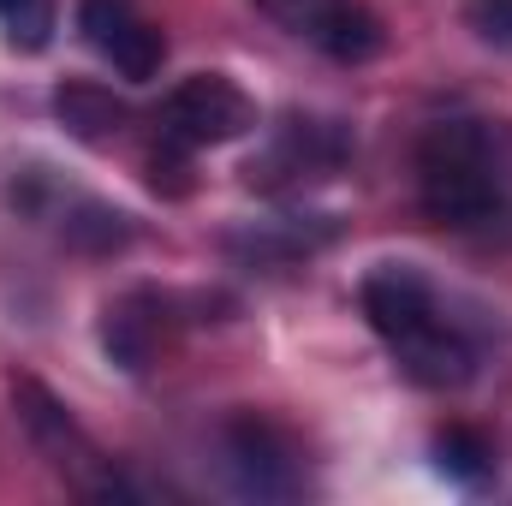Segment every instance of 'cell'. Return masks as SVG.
<instances>
[{"instance_id": "9c48e42d", "label": "cell", "mask_w": 512, "mask_h": 506, "mask_svg": "<svg viewBox=\"0 0 512 506\" xmlns=\"http://www.w3.org/2000/svg\"><path fill=\"white\" fill-rule=\"evenodd\" d=\"M54 114H60V126L72 131L78 143H96V149L114 143L131 126V108L114 90H102V84H60L54 90Z\"/></svg>"}, {"instance_id": "ba28073f", "label": "cell", "mask_w": 512, "mask_h": 506, "mask_svg": "<svg viewBox=\"0 0 512 506\" xmlns=\"http://www.w3.org/2000/svg\"><path fill=\"white\" fill-rule=\"evenodd\" d=\"M12 399H18V417H24V429L36 435V447H42L84 495H96V477H90V471H102V459H96L90 441L78 435V423L66 417V405H60L48 387H36V381H12Z\"/></svg>"}, {"instance_id": "52a82bcc", "label": "cell", "mask_w": 512, "mask_h": 506, "mask_svg": "<svg viewBox=\"0 0 512 506\" xmlns=\"http://www.w3.org/2000/svg\"><path fill=\"white\" fill-rule=\"evenodd\" d=\"M340 161H346V131L334 120H286L245 173L262 191H280V185H298V179H322Z\"/></svg>"}, {"instance_id": "8992f818", "label": "cell", "mask_w": 512, "mask_h": 506, "mask_svg": "<svg viewBox=\"0 0 512 506\" xmlns=\"http://www.w3.org/2000/svg\"><path fill=\"white\" fill-rule=\"evenodd\" d=\"M268 18H280L286 30L310 36L328 60H370L382 54V18L364 6V0H256Z\"/></svg>"}, {"instance_id": "9a60e30c", "label": "cell", "mask_w": 512, "mask_h": 506, "mask_svg": "<svg viewBox=\"0 0 512 506\" xmlns=\"http://www.w3.org/2000/svg\"><path fill=\"white\" fill-rule=\"evenodd\" d=\"M465 18L489 48H512V0H471Z\"/></svg>"}, {"instance_id": "7a4b0ae2", "label": "cell", "mask_w": 512, "mask_h": 506, "mask_svg": "<svg viewBox=\"0 0 512 506\" xmlns=\"http://www.w3.org/2000/svg\"><path fill=\"white\" fill-rule=\"evenodd\" d=\"M417 197L435 227H483L507 209V143L483 120H441L417 143Z\"/></svg>"}, {"instance_id": "8fae6325", "label": "cell", "mask_w": 512, "mask_h": 506, "mask_svg": "<svg viewBox=\"0 0 512 506\" xmlns=\"http://www.w3.org/2000/svg\"><path fill=\"white\" fill-rule=\"evenodd\" d=\"M435 465H441L453 483H465V489H483V483L495 477V441H489L483 429L447 423V429L435 435Z\"/></svg>"}, {"instance_id": "3957f363", "label": "cell", "mask_w": 512, "mask_h": 506, "mask_svg": "<svg viewBox=\"0 0 512 506\" xmlns=\"http://www.w3.org/2000/svg\"><path fill=\"white\" fill-rule=\"evenodd\" d=\"M221 477L245 501H292L304 489V453L280 423L239 411L221 423Z\"/></svg>"}, {"instance_id": "7c38bea8", "label": "cell", "mask_w": 512, "mask_h": 506, "mask_svg": "<svg viewBox=\"0 0 512 506\" xmlns=\"http://www.w3.org/2000/svg\"><path fill=\"white\" fill-rule=\"evenodd\" d=\"M0 24H6V36H12V48L36 54V48H48L54 0H0Z\"/></svg>"}, {"instance_id": "5bb4252c", "label": "cell", "mask_w": 512, "mask_h": 506, "mask_svg": "<svg viewBox=\"0 0 512 506\" xmlns=\"http://www.w3.org/2000/svg\"><path fill=\"white\" fill-rule=\"evenodd\" d=\"M143 167H149V185H155V191H167V197H185V191H191V179H185V173H191V149H185V143L161 137V149H149Z\"/></svg>"}, {"instance_id": "30bf717a", "label": "cell", "mask_w": 512, "mask_h": 506, "mask_svg": "<svg viewBox=\"0 0 512 506\" xmlns=\"http://www.w3.org/2000/svg\"><path fill=\"white\" fill-rule=\"evenodd\" d=\"M155 310H161V298L137 292V298H126V304H114L108 322H102V346H108V358H114L120 370H131V376L155 364V346H161V322H155Z\"/></svg>"}, {"instance_id": "6da1fadb", "label": "cell", "mask_w": 512, "mask_h": 506, "mask_svg": "<svg viewBox=\"0 0 512 506\" xmlns=\"http://www.w3.org/2000/svg\"><path fill=\"white\" fill-rule=\"evenodd\" d=\"M358 304H364L370 328L393 346L399 370L417 381V387L447 393V387H465V381H471L477 352H471V340L441 316V304H435V292H429L423 274H411V268H399V262H382V268L364 274Z\"/></svg>"}, {"instance_id": "277c9868", "label": "cell", "mask_w": 512, "mask_h": 506, "mask_svg": "<svg viewBox=\"0 0 512 506\" xmlns=\"http://www.w3.org/2000/svg\"><path fill=\"white\" fill-rule=\"evenodd\" d=\"M155 126H161V137H173V143H185V149H209V143L245 137V131L256 126V102L233 84V78L197 72V78H185V84L161 102Z\"/></svg>"}, {"instance_id": "4fadbf2b", "label": "cell", "mask_w": 512, "mask_h": 506, "mask_svg": "<svg viewBox=\"0 0 512 506\" xmlns=\"http://www.w3.org/2000/svg\"><path fill=\"white\" fill-rule=\"evenodd\" d=\"M66 233H72V245H90V251H120L131 239L126 215H114V209H102V203H84L78 221H66Z\"/></svg>"}, {"instance_id": "5b68a950", "label": "cell", "mask_w": 512, "mask_h": 506, "mask_svg": "<svg viewBox=\"0 0 512 506\" xmlns=\"http://www.w3.org/2000/svg\"><path fill=\"white\" fill-rule=\"evenodd\" d=\"M78 30L131 84H149L167 60V36L143 18L137 0H78Z\"/></svg>"}]
</instances>
